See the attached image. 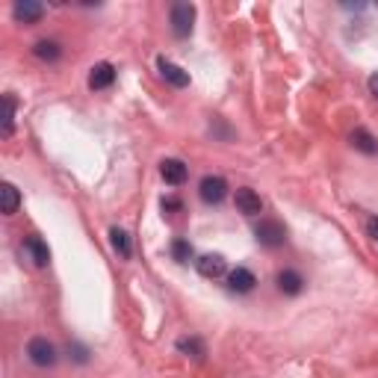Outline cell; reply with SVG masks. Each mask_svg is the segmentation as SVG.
<instances>
[{"label": "cell", "instance_id": "obj_1", "mask_svg": "<svg viewBox=\"0 0 378 378\" xmlns=\"http://www.w3.org/2000/svg\"><path fill=\"white\" fill-rule=\"evenodd\" d=\"M254 240H258L263 249H278V246H284V240H287V228L278 219H260V225L254 228Z\"/></svg>", "mask_w": 378, "mask_h": 378}, {"label": "cell", "instance_id": "obj_2", "mask_svg": "<svg viewBox=\"0 0 378 378\" xmlns=\"http://www.w3.org/2000/svg\"><path fill=\"white\" fill-rule=\"evenodd\" d=\"M169 21H172V33L177 39H186L189 33H192V21H195V6L192 3H174L172 6V15H169Z\"/></svg>", "mask_w": 378, "mask_h": 378}, {"label": "cell", "instance_id": "obj_3", "mask_svg": "<svg viewBox=\"0 0 378 378\" xmlns=\"http://www.w3.org/2000/svg\"><path fill=\"white\" fill-rule=\"evenodd\" d=\"M27 358L36 366H53L57 363V346L44 337H33L27 343Z\"/></svg>", "mask_w": 378, "mask_h": 378}, {"label": "cell", "instance_id": "obj_4", "mask_svg": "<svg viewBox=\"0 0 378 378\" xmlns=\"http://www.w3.org/2000/svg\"><path fill=\"white\" fill-rule=\"evenodd\" d=\"M198 195H201L204 204H219V201H225V195H228V183L216 174H207L201 186H198Z\"/></svg>", "mask_w": 378, "mask_h": 378}, {"label": "cell", "instance_id": "obj_5", "mask_svg": "<svg viewBox=\"0 0 378 378\" xmlns=\"http://www.w3.org/2000/svg\"><path fill=\"white\" fill-rule=\"evenodd\" d=\"M233 204H237V210H240V213H246V216H258V213H263L260 195L254 192V189H249V186L237 189V195H233Z\"/></svg>", "mask_w": 378, "mask_h": 378}, {"label": "cell", "instance_id": "obj_6", "mask_svg": "<svg viewBox=\"0 0 378 378\" xmlns=\"http://www.w3.org/2000/svg\"><path fill=\"white\" fill-rule=\"evenodd\" d=\"M157 69H160V74H163V80L172 83L174 89H186V86H189V71H183L181 65H174L172 60L160 57V60H157Z\"/></svg>", "mask_w": 378, "mask_h": 378}, {"label": "cell", "instance_id": "obj_7", "mask_svg": "<svg viewBox=\"0 0 378 378\" xmlns=\"http://www.w3.org/2000/svg\"><path fill=\"white\" fill-rule=\"evenodd\" d=\"M12 15H15V21H21V24H36V21L44 15V6L36 3V0H18L12 6Z\"/></svg>", "mask_w": 378, "mask_h": 378}, {"label": "cell", "instance_id": "obj_8", "mask_svg": "<svg viewBox=\"0 0 378 378\" xmlns=\"http://www.w3.org/2000/svg\"><path fill=\"white\" fill-rule=\"evenodd\" d=\"M254 284H258V278H254V272L246 269V266H237V269L228 275V287L233 293H251Z\"/></svg>", "mask_w": 378, "mask_h": 378}, {"label": "cell", "instance_id": "obj_9", "mask_svg": "<svg viewBox=\"0 0 378 378\" xmlns=\"http://www.w3.org/2000/svg\"><path fill=\"white\" fill-rule=\"evenodd\" d=\"M24 249H27L30 260L36 263V266H48V263H51V249H48V242H44L42 237H36V233L24 240Z\"/></svg>", "mask_w": 378, "mask_h": 378}, {"label": "cell", "instance_id": "obj_10", "mask_svg": "<svg viewBox=\"0 0 378 378\" xmlns=\"http://www.w3.org/2000/svg\"><path fill=\"white\" fill-rule=\"evenodd\" d=\"M278 290H281L284 296H298L305 290V278L298 272H293V269L278 272Z\"/></svg>", "mask_w": 378, "mask_h": 378}, {"label": "cell", "instance_id": "obj_11", "mask_svg": "<svg viewBox=\"0 0 378 378\" xmlns=\"http://www.w3.org/2000/svg\"><path fill=\"white\" fill-rule=\"evenodd\" d=\"M195 266H198V272H201L204 278L225 275V258H222V254H201V258L195 260Z\"/></svg>", "mask_w": 378, "mask_h": 378}, {"label": "cell", "instance_id": "obj_12", "mask_svg": "<svg viewBox=\"0 0 378 378\" xmlns=\"http://www.w3.org/2000/svg\"><path fill=\"white\" fill-rule=\"evenodd\" d=\"M113 80H116V69L109 62H98L92 69V74H89V86L92 89H109Z\"/></svg>", "mask_w": 378, "mask_h": 378}, {"label": "cell", "instance_id": "obj_13", "mask_svg": "<svg viewBox=\"0 0 378 378\" xmlns=\"http://www.w3.org/2000/svg\"><path fill=\"white\" fill-rule=\"evenodd\" d=\"M160 174H163L165 183L181 186V183L186 181V165H183L181 160H163V163H160Z\"/></svg>", "mask_w": 378, "mask_h": 378}, {"label": "cell", "instance_id": "obj_14", "mask_svg": "<svg viewBox=\"0 0 378 378\" xmlns=\"http://www.w3.org/2000/svg\"><path fill=\"white\" fill-rule=\"evenodd\" d=\"M349 142H352V145L358 148L361 154H378V139L372 136L370 130H363V127H354L352 136H349Z\"/></svg>", "mask_w": 378, "mask_h": 378}, {"label": "cell", "instance_id": "obj_15", "mask_svg": "<svg viewBox=\"0 0 378 378\" xmlns=\"http://www.w3.org/2000/svg\"><path fill=\"white\" fill-rule=\"evenodd\" d=\"M21 204V195H18V189L15 183H3L0 186V210H3V216H12L15 210Z\"/></svg>", "mask_w": 378, "mask_h": 378}, {"label": "cell", "instance_id": "obj_16", "mask_svg": "<svg viewBox=\"0 0 378 378\" xmlns=\"http://www.w3.org/2000/svg\"><path fill=\"white\" fill-rule=\"evenodd\" d=\"M33 53H36V60H42V62H57L62 48L57 42H51V39H42V42L33 44Z\"/></svg>", "mask_w": 378, "mask_h": 378}, {"label": "cell", "instance_id": "obj_17", "mask_svg": "<svg viewBox=\"0 0 378 378\" xmlns=\"http://www.w3.org/2000/svg\"><path fill=\"white\" fill-rule=\"evenodd\" d=\"M109 242H113V249L121 254V258H130V254H133V246H130V237H127V231L113 228V231H109Z\"/></svg>", "mask_w": 378, "mask_h": 378}, {"label": "cell", "instance_id": "obj_18", "mask_svg": "<svg viewBox=\"0 0 378 378\" xmlns=\"http://www.w3.org/2000/svg\"><path fill=\"white\" fill-rule=\"evenodd\" d=\"M177 352L192 354V358L201 361V358H204V343L198 340V337H181V340H177Z\"/></svg>", "mask_w": 378, "mask_h": 378}, {"label": "cell", "instance_id": "obj_19", "mask_svg": "<svg viewBox=\"0 0 378 378\" xmlns=\"http://www.w3.org/2000/svg\"><path fill=\"white\" fill-rule=\"evenodd\" d=\"M3 104H6V118H3V136H12V130H15V98H12V95H3Z\"/></svg>", "mask_w": 378, "mask_h": 378}, {"label": "cell", "instance_id": "obj_20", "mask_svg": "<svg viewBox=\"0 0 378 378\" xmlns=\"http://www.w3.org/2000/svg\"><path fill=\"white\" fill-rule=\"evenodd\" d=\"M172 258H174L177 263L192 260V246H189L186 240H174V242H172Z\"/></svg>", "mask_w": 378, "mask_h": 378}, {"label": "cell", "instance_id": "obj_21", "mask_svg": "<svg viewBox=\"0 0 378 378\" xmlns=\"http://www.w3.org/2000/svg\"><path fill=\"white\" fill-rule=\"evenodd\" d=\"M366 231H370V237L378 242V216H370V219H366Z\"/></svg>", "mask_w": 378, "mask_h": 378}, {"label": "cell", "instance_id": "obj_22", "mask_svg": "<svg viewBox=\"0 0 378 378\" xmlns=\"http://www.w3.org/2000/svg\"><path fill=\"white\" fill-rule=\"evenodd\" d=\"M71 352H74V361H77V363H86V361H89V352H86L83 346H71Z\"/></svg>", "mask_w": 378, "mask_h": 378}, {"label": "cell", "instance_id": "obj_23", "mask_svg": "<svg viewBox=\"0 0 378 378\" xmlns=\"http://www.w3.org/2000/svg\"><path fill=\"white\" fill-rule=\"evenodd\" d=\"M183 204L177 201V198H163V210H181Z\"/></svg>", "mask_w": 378, "mask_h": 378}, {"label": "cell", "instance_id": "obj_24", "mask_svg": "<svg viewBox=\"0 0 378 378\" xmlns=\"http://www.w3.org/2000/svg\"><path fill=\"white\" fill-rule=\"evenodd\" d=\"M370 92L378 98V74H372V77H370Z\"/></svg>", "mask_w": 378, "mask_h": 378}]
</instances>
